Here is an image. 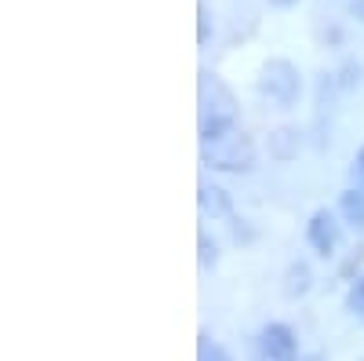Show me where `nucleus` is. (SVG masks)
I'll return each mask as SVG.
<instances>
[{
    "label": "nucleus",
    "instance_id": "1",
    "mask_svg": "<svg viewBox=\"0 0 364 361\" xmlns=\"http://www.w3.org/2000/svg\"><path fill=\"white\" fill-rule=\"evenodd\" d=\"M230 128H237V99L223 77L200 70L197 73V132L200 139H215Z\"/></svg>",
    "mask_w": 364,
    "mask_h": 361
},
{
    "label": "nucleus",
    "instance_id": "2",
    "mask_svg": "<svg viewBox=\"0 0 364 361\" xmlns=\"http://www.w3.org/2000/svg\"><path fill=\"white\" fill-rule=\"evenodd\" d=\"M200 161L211 172H230V175H245L255 168V139L245 128H230L215 139H200Z\"/></svg>",
    "mask_w": 364,
    "mask_h": 361
},
{
    "label": "nucleus",
    "instance_id": "3",
    "mask_svg": "<svg viewBox=\"0 0 364 361\" xmlns=\"http://www.w3.org/2000/svg\"><path fill=\"white\" fill-rule=\"evenodd\" d=\"M259 95L281 110H291L302 95V77H299L295 63H288V58H269L259 70Z\"/></svg>",
    "mask_w": 364,
    "mask_h": 361
},
{
    "label": "nucleus",
    "instance_id": "4",
    "mask_svg": "<svg viewBox=\"0 0 364 361\" xmlns=\"http://www.w3.org/2000/svg\"><path fill=\"white\" fill-rule=\"evenodd\" d=\"M343 241V226L336 219V212H328V208H317V212L310 216L306 223V245L317 252V256H331L339 248Z\"/></svg>",
    "mask_w": 364,
    "mask_h": 361
},
{
    "label": "nucleus",
    "instance_id": "5",
    "mask_svg": "<svg viewBox=\"0 0 364 361\" xmlns=\"http://www.w3.org/2000/svg\"><path fill=\"white\" fill-rule=\"evenodd\" d=\"M259 347L266 361H299V340L284 321H269L259 333Z\"/></svg>",
    "mask_w": 364,
    "mask_h": 361
},
{
    "label": "nucleus",
    "instance_id": "6",
    "mask_svg": "<svg viewBox=\"0 0 364 361\" xmlns=\"http://www.w3.org/2000/svg\"><path fill=\"white\" fill-rule=\"evenodd\" d=\"M197 201H200V212L211 216V219H230L233 216V204H230V194L219 190V187H200L197 190Z\"/></svg>",
    "mask_w": 364,
    "mask_h": 361
},
{
    "label": "nucleus",
    "instance_id": "7",
    "mask_svg": "<svg viewBox=\"0 0 364 361\" xmlns=\"http://www.w3.org/2000/svg\"><path fill=\"white\" fill-rule=\"evenodd\" d=\"M339 216H343V223H350L353 230H364V187L339 194Z\"/></svg>",
    "mask_w": 364,
    "mask_h": 361
},
{
    "label": "nucleus",
    "instance_id": "8",
    "mask_svg": "<svg viewBox=\"0 0 364 361\" xmlns=\"http://www.w3.org/2000/svg\"><path fill=\"white\" fill-rule=\"evenodd\" d=\"M197 361H233L230 350L219 343V340H211L208 333L197 336Z\"/></svg>",
    "mask_w": 364,
    "mask_h": 361
},
{
    "label": "nucleus",
    "instance_id": "9",
    "mask_svg": "<svg viewBox=\"0 0 364 361\" xmlns=\"http://www.w3.org/2000/svg\"><path fill=\"white\" fill-rule=\"evenodd\" d=\"M346 307H350V314L364 325V278H357L353 285H350V295H346Z\"/></svg>",
    "mask_w": 364,
    "mask_h": 361
},
{
    "label": "nucleus",
    "instance_id": "10",
    "mask_svg": "<svg viewBox=\"0 0 364 361\" xmlns=\"http://www.w3.org/2000/svg\"><path fill=\"white\" fill-rule=\"evenodd\" d=\"M197 245H200V266H204V270L219 263V248H215V241H211L208 234H200V237H197Z\"/></svg>",
    "mask_w": 364,
    "mask_h": 361
},
{
    "label": "nucleus",
    "instance_id": "11",
    "mask_svg": "<svg viewBox=\"0 0 364 361\" xmlns=\"http://www.w3.org/2000/svg\"><path fill=\"white\" fill-rule=\"evenodd\" d=\"M306 288H310V270L299 263V266H291V285H288V295H302Z\"/></svg>",
    "mask_w": 364,
    "mask_h": 361
},
{
    "label": "nucleus",
    "instance_id": "12",
    "mask_svg": "<svg viewBox=\"0 0 364 361\" xmlns=\"http://www.w3.org/2000/svg\"><path fill=\"white\" fill-rule=\"evenodd\" d=\"M211 41V15L204 4H197V44H208Z\"/></svg>",
    "mask_w": 364,
    "mask_h": 361
},
{
    "label": "nucleus",
    "instance_id": "13",
    "mask_svg": "<svg viewBox=\"0 0 364 361\" xmlns=\"http://www.w3.org/2000/svg\"><path fill=\"white\" fill-rule=\"evenodd\" d=\"M353 175H357V183L364 187V146L357 150V161H353Z\"/></svg>",
    "mask_w": 364,
    "mask_h": 361
},
{
    "label": "nucleus",
    "instance_id": "14",
    "mask_svg": "<svg viewBox=\"0 0 364 361\" xmlns=\"http://www.w3.org/2000/svg\"><path fill=\"white\" fill-rule=\"evenodd\" d=\"M343 4H346V11H350V15H357V19L364 22V0H343Z\"/></svg>",
    "mask_w": 364,
    "mask_h": 361
},
{
    "label": "nucleus",
    "instance_id": "15",
    "mask_svg": "<svg viewBox=\"0 0 364 361\" xmlns=\"http://www.w3.org/2000/svg\"><path fill=\"white\" fill-rule=\"evenodd\" d=\"M273 8H291V4H299V0H269Z\"/></svg>",
    "mask_w": 364,
    "mask_h": 361
}]
</instances>
